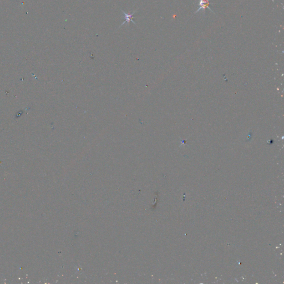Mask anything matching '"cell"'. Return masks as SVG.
I'll list each match as a JSON object with an SVG mask.
<instances>
[{
    "instance_id": "obj_1",
    "label": "cell",
    "mask_w": 284,
    "mask_h": 284,
    "mask_svg": "<svg viewBox=\"0 0 284 284\" xmlns=\"http://www.w3.org/2000/svg\"><path fill=\"white\" fill-rule=\"evenodd\" d=\"M198 5L199 6V7L198 8V10H197V11H196V13L199 12V11H200V10H205V8H208L209 10H210L211 11L210 8L209 7V0H199V4Z\"/></svg>"
},
{
    "instance_id": "obj_2",
    "label": "cell",
    "mask_w": 284,
    "mask_h": 284,
    "mask_svg": "<svg viewBox=\"0 0 284 284\" xmlns=\"http://www.w3.org/2000/svg\"><path fill=\"white\" fill-rule=\"evenodd\" d=\"M122 11L124 13V15L125 16V19H126L125 21L122 23V25H124V23L129 24L130 21H132V22H133L134 24H136V23L134 22V21L132 20V19H133V15H134V13H135V12H134L133 13H131V14H128V13H126V12H124V11Z\"/></svg>"
}]
</instances>
